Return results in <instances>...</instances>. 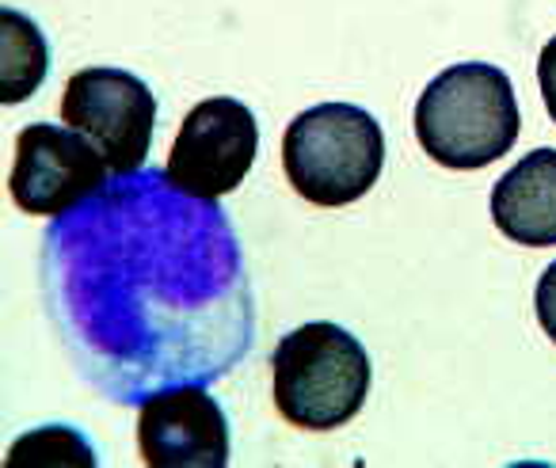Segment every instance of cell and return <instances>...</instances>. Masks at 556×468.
<instances>
[{
    "label": "cell",
    "instance_id": "obj_1",
    "mask_svg": "<svg viewBox=\"0 0 556 468\" xmlns=\"http://www.w3.org/2000/svg\"><path fill=\"white\" fill-rule=\"evenodd\" d=\"M522 130L510 77L495 65L465 62L424 88L416 103L419 149L450 172H477L510 153Z\"/></svg>",
    "mask_w": 556,
    "mask_h": 468
},
{
    "label": "cell",
    "instance_id": "obj_2",
    "mask_svg": "<svg viewBox=\"0 0 556 468\" xmlns=\"http://www.w3.org/2000/svg\"><path fill=\"white\" fill-rule=\"evenodd\" d=\"M275 407L290 427L336 430L351 422L370 392V354L348 328L313 320L282 336L270 354Z\"/></svg>",
    "mask_w": 556,
    "mask_h": 468
},
{
    "label": "cell",
    "instance_id": "obj_3",
    "mask_svg": "<svg viewBox=\"0 0 556 468\" xmlns=\"http://www.w3.org/2000/svg\"><path fill=\"white\" fill-rule=\"evenodd\" d=\"M282 168L313 206H351L374 191L386 168V134L355 103H317L282 134Z\"/></svg>",
    "mask_w": 556,
    "mask_h": 468
},
{
    "label": "cell",
    "instance_id": "obj_4",
    "mask_svg": "<svg viewBox=\"0 0 556 468\" xmlns=\"http://www.w3.org/2000/svg\"><path fill=\"white\" fill-rule=\"evenodd\" d=\"M260 153V123L232 96H214L191 107L172 141L164 179L179 194L217 202L237 191Z\"/></svg>",
    "mask_w": 556,
    "mask_h": 468
},
{
    "label": "cell",
    "instance_id": "obj_5",
    "mask_svg": "<svg viewBox=\"0 0 556 468\" xmlns=\"http://www.w3.org/2000/svg\"><path fill=\"white\" fill-rule=\"evenodd\" d=\"M62 118L103 153L115 176H138L153 146L156 100L126 69H80L62 92Z\"/></svg>",
    "mask_w": 556,
    "mask_h": 468
},
{
    "label": "cell",
    "instance_id": "obj_6",
    "mask_svg": "<svg viewBox=\"0 0 556 468\" xmlns=\"http://www.w3.org/2000/svg\"><path fill=\"white\" fill-rule=\"evenodd\" d=\"M108 161L103 153L70 126L35 123L16 138L9 191L24 214L58 217L85 206L92 194L108 187Z\"/></svg>",
    "mask_w": 556,
    "mask_h": 468
},
{
    "label": "cell",
    "instance_id": "obj_7",
    "mask_svg": "<svg viewBox=\"0 0 556 468\" xmlns=\"http://www.w3.org/2000/svg\"><path fill=\"white\" fill-rule=\"evenodd\" d=\"M138 445L149 468H225L229 419L202 384H172L141 404Z\"/></svg>",
    "mask_w": 556,
    "mask_h": 468
},
{
    "label": "cell",
    "instance_id": "obj_8",
    "mask_svg": "<svg viewBox=\"0 0 556 468\" xmlns=\"http://www.w3.org/2000/svg\"><path fill=\"white\" fill-rule=\"evenodd\" d=\"M492 222L515 244H556V149L526 153L492 187Z\"/></svg>",
    "mask_w": 556,
    "mask_h": 468
},
{
    "label": "cell",
    "instance_id": "obj_9",
    "mask_svg": "<svg viewBox=\"0 0 556 468\" xmlns=\"http://www.w3.org/2000/svg\"><path fill=\"white\" fill-rule=\"evenodd\" d=\"M50 73L47 35L16 9H0V103H24Z\"/></svg>",
    "mask_w": 556,
    "mask_h": 468
},
{
    "label": "cell",
    "instance_id": "obj_10",
    "mask_svg": "<svg viewBox=\"0 0 556 468\" xmlns=\"http://www.w3.org/2000/svg\"><path fill=\"white\" fill-rule=\"evenodd\" d=\"M12 468H92L96 453L85 442L80 430L70 427H42L31 434H20V442L9 450Z\"/></svg>",
    "mask_w": 556,
    "mask_h": 468
},
{
    "label": "cell",
    "instance_id": "obj_11",
    "mask_svg": "<svg viewBox=\"0 0 556 468\" xmlns=\"http://www.w3.org/2000/svg\"><path fill=\"white\" fill-rule=\"evenodd\" d=\"M533 308H538V320L545 328V336L556 343V263H548L545 275H541L538 293H533Z\"/></svg>",
    "mask_w": 556,
    "mask_h": 468
},
{
    "label": "cell",
    "instance_id": "obj_12",
    "mask_svg": "<svg viewBox=\"0 0 556 468\" xmlns=\"http://www.w3.org/2000/svg\"><path fill=\"white\" fill-rule=\"evenodd\" d=\"M538 85H541V100H545L548 118L556 123V39H548L538 58Z\"/></svg>",
    "mask_w": 556,
    "mask_h": 468
}]
</instances>
